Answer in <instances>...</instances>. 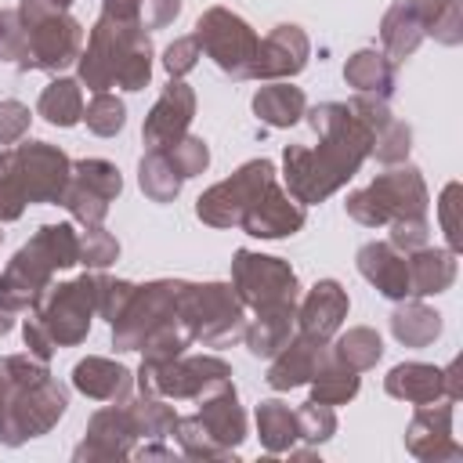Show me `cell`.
<instances>
[{
	"instance_id": "obj_1",
	"label": "cell",
	"mask_w": 463,
	"mask_h": 463,
	"mask_svg": "<svg viewBox=\"0 0 463 463\" xmlns=\"http://www.w3.org/2000/svg\"><path fill=\"white\" fill-rule=\"evenodd\" d=\"M307 123L322 137L318 148L289 145L286 148V184L297 203H322L351 174H358L369 156V130L351 112V105L326 101L307 112Z\"/></svg>"
},
{
	"instance_id": "obj_2",
	"label": "cell",
	"mask_w": 463,
	"mask_h": 463,
	"mask_svg": "<svg viewBox=\"0 0 463 463\" xmlns=\"http://www.w3.org/2000/svg\"><path fill=\"white\" fill-rule=\"evenodd\" d=\"M152 76V43L137 22L98 18L87 51L80 54V80L98 94L109 87L141 90Z\"/></svg>"
},
{
	"instance_id": "obj_3",
	"label": "cell",
	"mask_w": 463,
	"mask_h": 463,
	"mask_svg": "<svg viewBox=\"0 0 463 463\" xmlns=\"http://www.w3.org/2000/svg\"><path fill=\"white\" fill-rule=\"evenodd\" d=\"M80 264V235L72 224H43L0 271V307L22 311L47 289L51 271Z\"/></svg>"
},
{
	"instance_id": "obj_4",
	"label": "cell",
	"mask_w": 463,
	"mask_h": 463,
	"mask_svg": "<svg viewBox=\"0 0 463 463\" xmlns=\"http://www.w3.org/2000/svg\"><path fill=\"white\" fill-rule=\"evenodd\" d=\"M101 286H105V275H83L65 286H47L36 297L33 318L47 329L54 347H69L87 336L90 315L98 311V300H101Z\"/></svg>"
},
{
	"instance_id": "obj_5",
	"label": "cell",
	"mask_w": 463,
	"mask_h": 463,
	"mask_svg": "<svg viewBox=\"0 0 463 463\" xmlns=\"http://www.w3.org/2000/svg\"><path fill=\"white\" fill-rule=\"evenodd\" d=\"M423 210H427V188H423L420 170L412 166L387 170L369 188L347 195V213L365 228L394 224L405 217H423Z\"/></svg>"
},
{
	"instance_id": "obj_6",
	"label": "cell",
	"mask_w": 463,
	"mask_h": 463,
	"mask_svg": "<svg viewBox=\"0 0 463 463\" xmlns=\"http://www.w3.org/2000/svg\"><path fill=\"white\" fill-rule=\"evenodd\" d=\"M177 318L192 340H203L213 347L242 336V300L221 282H206V286L181 282Z\"/></svg>"
},
{
	"instance_id": "obj_7",
	"label": "cell",
	"mask_w": 463,
	"mask_h": 463,
	"mask_svg": "<svg viewBox=\"0 0 463 463\" xmlns=\"http://www.w3.org/2000/svg\"><path fill=\"white\" fill-rule=\"evenodd\" d=\"M72 163L47 141H25L0 156V177L14 184L25 203H58L69 184Z\"/></svg>"
},
{
	"instance_id": "obj_8",
	"label": "cell",
	"mask_w": 463,
	"mask_h": 463,
	"mask_svg": "<svg viewBox=\"0 0 463 463\" xmlns=\"http://www.w3.org/2000/svg\"><path fill=\"white\" fill-rule=\"evenodd\" d=\"M232 369L221 358H170L141 365V391L159 398H203L217 387H228Z\"/></svg>"
},
{
	"instance_id": "obj_9",
	"label": "cell",
	"mask_w": 463,
	"mask_h": 463,
	"mask_svg": "<svg viewBox=\"0 0 463 463\" xmlns=\"http://www.w3.org/2000/svg\"><path fill=\"white\" fill-rule=\"evenodd\" d=\"M177 297H181V282H148V286H134L127 307L116 315L112 322V340L119 351H134L145 344L148 333H156L166 322H181L177 318Z\"/></svg>"
},
{
	"instance_id": "obj_10",
	"label": "cell",
	"mask_w": 463,
	"mask_h": 463,
	"mask_svg": "<svg viewBox=\"0 0 463 463\" xmlns=\"http://www.w3.org/2000/svg\"><path fill=\"white\" fill-rule=\"evenodd\" d=\"M275 181V166L268 159H253L246 166H239L228 181L213 184L210 192L199 195V221L213 224V228H232V224H242L246 210L257 203V195Z\"/></svg>"
},
{
	"instance_id": "obj_11",
	"label": "cell",
	"mask_w": 463,
	"mask_h": 463,
	"mask_svg": "<svg viewBox=\"0 0 463 463\" xmlns=\"http://www.w3.org/2000/svg\"><path fill=\"white\" fill-rule=\"evenodd\" d=\"M195 43L235 80L250 76V65L257 54V36L239 14H232L224 7H210L195 25Z\"/></svg>"
},
{
	"instance_id": "obj_12",
	"label": "cell",
	"mask_w": 463,
	"mask_h": 463,
	"mask_svg": "<svg viewBox=\"0 0 463 463\" xmlns=\"http://www.w3.org/2000/svg\"><path fill=\"white\" fill-rule=\"evenodd\" d=\"M232 279H235L239 300L257 311L293 304V297H297V275L279 257H260V253L239 250L232 260Z\"/></svg>"
},
{
	"instance_id": "obj_13",
	"label": "cell",
	"mask_w": 463,
	"mask_h": 463,
	"mask_svg": "<svg viewBox=\"0 0 463 463\" xmlns=\"http://www.w3.org/2000/svg\"><path fill=\"white\" fill-rule=\"evenodd\" d=\"M123 181H119V170L105 159H80L72 170H69V184L61 192V206L83 221V224H101L105 213H109V203L119 195Z\"/></svg>"
},
{
	"instance_id": "obj_14",
	"label": "cell",
	"mask_w": 463,
	"mask_h": 463,
	"mask_svg": "<svg viewBox=\"0 0 463 463\" xmlns=\"http://www.w3.org/2000/svg\"><path fill=\"white\" fill-rule=\"evenodd\" d=\"M25 36H29L25 69H51V72H58L69 61H76L80 47H83V29L69 14L33 18V22H25Z\"/></svg>"
},
{
	"instance_id": "obj_15",
	"label": "cell",
	"mask_w": 463,
	"mask_h": 463,
	"mask_svg": "<svg viewBox=\"0 0 463 463\" xmlns=\"http://www.w3.org/2000/svg\"><path fill=\"white\" fill-rule=\"evenodd\" d=\"M61 412H65V391H61V387L51 380V373H47L43 380H36V383L18 398V405L11 409V416H7V423H4V430H0V438H4L7 445H18V441H25V438H36V434L51 430Z\"/></svg>"
},
{
	"instance_id": "obj_16",
	"label": "cell",
	"mask_w": 463,
	"mask_h": 463,
	"mask_svg": "<svg viewBox=\"0 0 463 463\" xmlns=\"http://www.w3.org/2000/svg\"><path fill=\"white\" fill-rule=\"evenodd\" d=\"M347 105H351V112L365 123V130H369V152H373L380 163H398V159L409 156L412 134H409V127H405L398 116L387 112V105H383L380 98H365V94H362V98H351Z\"/></svg>"
},
{
	"instance_id": "obj_17",
	"label": "cell",
	"mask_w": 463,
	"mask_h": 463,
	"mask_svg": "<svg viewBox=\"0 0 463 463\" xmlns=\"http://www.w3.org/2000/svg\"><path fill=\"white\" fill-rule=\"evenodd\" d=\"M192 112H195V94L188 90V83L174 80L163 98L152 105L148 119H145V145L148 148H170L184 137L188 123H192Z\"/></svg>"
},
{
	"instance_id": "obj_18",
	"label": "cell",
	"mask_w": 463,
	"mask_h": 463,
	"mask_svg": "<svg viewBox=\"0 0 463 463\" xmlns=\"http://www.w3.org/2000/svg\"><path fill=\"white\" fill-rule=\"evenodd\" d=\"M307 61V36L297 25H275L264 40H257V54L250 65V76L279 80L300 72Z\"/></svg>"
},
{
	"instance_id": "obj_19",
	"label": "cell",
	"mask_w": 463,
	"mask_h": 463,
	"mask_svg": "<svg viewBox=\"0 0 463 463\" xmlns=\"http://www.w3.org/2000/svg\"><path fill=\"white\" fill-rule=\"evenodd\" d=\"M300 224H304L300 203L271 181V184L257 195V203L246 210V217H242L239 228H246L250 235H260V239H282V235H293Z\"/></svg>"
},
{
	"instance_id": "obj_20",
	"label": "cell",
	"mask_w": 463,
	"mask_h": 463,
	"mask_svg": "<svg viewBox=\"0 0 463 463\" xmlns=\"http://www.w3.org/2000/svg\"><path fill=\"white\" fill-rule=\"evenodd\" d=\"M326 358H329L326 354V340H315V336H304L300 333L297 340H289L275 354V362L268 369V383L275 391H289V387H297L304 380H315V373L322 369Z\"/></svg>"
},
{
	"instance_id": "obj_21",
	"label": "cell",
	"mask_w": 463,
	"mask_h": 463,
	"mask_svg": "<svg viewBox=\"0 0 463 463\" xmlns=\"http://www.w3.org/2000/svg\"><path fill=\"white\" fill-rule=\"evenodd\" d=\"M358 271L391 300L409 297V260L391 242H365L358 250Z\"/></svg>"
},
{
	"instance_id": "obj_22",
	"label": "cell",
	"mask_w": 463,
	"mask_h": 463,
	"mask_svg": "<svg viewBox=\"0 0 463 463\" xmlns=\"http://www.w3.org/2000/svg\"><path fill=\"white\" fill-rule=\"evenodd\" d=\"M347 315V293L340 289V282L333 279H322L300 304L297 318H300V333L304 336H315V340H329L340 322Z\"/></svg>"
},
{
	"instance_id": "obj_23",
	"label": "cell",
	"mask_w": 463,
	"mask_h": 463,
	"mask_svg": "<svg viewBox=\"0 0 463 463\" xmlns=\"http://www.w3.org/2000/svg\"><path fill=\"white\" fill-rule=\"evenodd\" d=\"M195 420L203 423V430L210 434V441L217 449H224V452H232L246 438V416L239 409V398H235V387L232 383L228 387H217L213 394H206V402H203V409H199Z\"/></svg>"
},
{
	"instance_id": "obj_24",
	"label": "cell",
	"mask_w": 463,
	"mask_h": 463,
	"mask_svg": "<svg viewBox=\"0 0 463 463\" xmlns=\"http://www.w3.org/2000/svg\"><path fill=\"white\" fill-rule=\"evenodd\" d=\"M130 438H134V420L130 409H101L90 427H87V441L76 449V459H98V456H127L130 452Z\"/></svg>"
},
{
	"instance_id": "obj_25",
	"label": "cell",
	"mask_w": 463,
	"mask_h": 463,
	"mask_svg": "<svg viewBox=\"0 0 463 463\" xmlns=\"http://www.w3.org/2000/svg\"><path fill=\"white\" fill-rule=\"evenodd\" d=\"M387 394L402 398V402H412V405H430L441 394H449V380H445V369H434V365H423V362H405V365L391 369Z\"/></svg>"
},
{
	"instance_id": "obj_26",
	"label": "cell",
	"mask_w": 463,
	"mask_h": 463,
	"mask_svg": "<svg viewBox=\"0 0 463 463\" xmlns=\"http://www.w3.org/2000/svg\"><path fill=\"white\" fill-rule=\"evenodd\" d=\"M427 434L434 445L427 452V459H459L463 449L452 441V398L449 402H430V405H420V412L412 416L409 423V438H420Z\"/></svg>"
},
{
	"instance_id": "obj_27",
	"label": "cell",
	"mask_w": 463,
	"mask_h": 463,
	"mask_svg": "<svg viewBox=\"0 0 463 463\" xmlns=\"http://www.w3.org/2000/svg\"><path fill=\"white\" fill-rule=\"evenodd\" d=\"M456 279V257L452 250H412L409 257V293L427 297V293H441L449 289Z\"/></svg>"
},
{
	"instance_id": "obj_28",
	"label": "cell",
	"mask_w": 463,
	"mask_h": 463,
	"mask_svg": "<svg viewBox=\"0 0 463 463\" xmlns=\"http://www.w3.org/2000/svg\"><path fill=\"white\" fill-rule=\"evenodd\" d=\"M72 383L87 394V398H101V402H119L130 391V373L109 358H87L72 369Z\"/></svg>"
},
{
	"instance_id": "obj_29",
	"label": "cell",
	"mask_w": 463,
	"mask_h": 463,
	"mask_svg": "<svg viewBox=\"0 0 463 463\" xmlns=\"http://www.w3.org/2000/svg\"><path fill=\"white\" fill-rule=\"evenodd\" d=\"M289 333H293V304L260 307L257 322L246 329V344L257 358H271L289 344Z\"/></svg>"
},
{
	"instance_id": "obj_30",
	"label": "cell",
	"mask_w": 463,
	"mask_h": 463,
	"mask_svg": "<svg viewBox=\"0 0 463 463\" xmlns=\"http://www.w3.org/2000/svg\"><path fill=\"white\" fill-rule=\"evenodd\" d=\"M137 177H141L145 195L156 199V203H170L181 192V184L188 181L170 148H148L145 159H141V174Z\"/></svg>"
},
{
	"instance_id": "obj_31",
	"label": "cell",
	"mask_w": 463,
	"mask_h": 463,
	"mask_svg": "<svg viewBox=\"0 0 463 463\" xmlns=\"http://www.w3.org/2000/svg\"><path fill=\"white\" fill-rule=\"evenodd\" d=\"M344 76L358 94H376L380 101L391 98V90H394V61L376 51H358L344 65Z\"/></svg>"
},
{
	"instance_id": "obj_32",
	"label": "cell",
	"mask_w": 463,
	"mask_h": 463,
	"mask_svg": "<svg viewBox=\"0 0 463 463\" xmlns=\"http://www.w3.org/2000/svg\"><path fill=\"white\" fill-rule=\"evenodd\" d=\"M43 376H47V369L36 365L29 354H7V358H0V430H4V423L11 416V409L18 405V398L36 380H43Z\"/></svg>"
},
{
	"instance_id": "obj_33",
	"label": "cell",
	"mask_w": 463,
	"mask_h": 463,
	"mask_svg": "<svg viewBox=\"0 0 463 463\" xmlns=\"http://www.w3.org/2000/svg\"><path fill=\"white\" fill-rule=\"evenodd\" d=\"M380 40H383L391 61H402V58H409V54L420 47V40H423V25H420L416 11H412L405 0H398V4L383 14Z\"/></svg>"
},
{
	"instance_id": "obj_34",
	"label": "cell",
	"mask_w": 463,
	"mask_h": 463,
	"mask_svg": "<svg viewBox=\"0 0 463 463\" xmlns=\"http://www.w3.org/2000/svg\"><path fill=\"white\" fill-rule=\"evenodd\" d=\"M253 112L268 127H289L304 116V94H300V87H289V83H268L257 90Z\"/></svg>"
},
{
	"instance_id": "obj_35",
	"label": "cell",
	"mask_w": 463,
	"mask_h": 463,
	"mask_svg": "<svg viewBox=\"0 0 463 463\" xmlns=\"http://www.w3.org/2000/svg\"><path fill=\"white\" fill-rule=\"evenodd\" d=\"M405 4L416 11L423 33H430L441 43H459V36H463L459 0H405Z\"/></svg>"
},
{
	"instance_id": "obj_36",
	"label": "cell",
	"mask_w": 463,
	"mask_h": 463,
	"mask_svg": "<svg viewBox=\"0 0 463 463\" xmlns=\"http://www.w3.org/2000/svg\"><path fill=\"white\" fill-rule=\"evenodd\" d=\"M391 329L405 347H427L441 333V315L423 304H405L391 315Z\"/></svg>"
},
{
	"instance_id": "obj_37",
	"label": "cell",
	"mask_w": 463,
	"mask_h": 463,
	"mask_svg": "<svg viewBox=\"0 0 463 463\" xmlns=\"http://www.w3.org/2000/svg\"><path fill=\"white\" fill-rule=\"evenodd\" d=\"M40 116L54 127H72L80 116H83V94H80V83L72 80H54L47 83V90L40 94Z\"/></svg>"
},
{
	"instance_id": "obj_38",
	"label": "cell",
	"mask_w": 463,
	"mask_h": 463,
	"mask_svg": "<svg viewBox=\"0 0 463 463\" xmlns=\"http://www.w3.org/2000/svg\"><path fill=\"white\" fill-rule=\"evenodd\" d=\"M257 427H260V441L268 452H286L297 438V412H289L282 402H260Z\"/></svg>"
},
{
	"instance_id": "obj_39",
	"label": "cell",
	"mask_w": 463,
	"mask_h": 463,
	"mask_svg": "<svg viewBox=\"0 0 463 463\" xmlns=\"http://www.w3.org/2000/svg\"><path fill=\"white\" fill-rule=\"evenodd\" d=\"M358 394V373L336 358H326L322 369L315 373V402L322 405H340Z\"/></svg>"
},
{
	"instance_id": "obj_40",
	"label": "cell",
	"mask_w": 463,
	"mask_h": 463,
	"mask_svg": "<svg viewBox=\"0 0 463 463\" xmlns=\"http://www.w3.org/2000/svg\"><path fill=\"white\" fill-rule=\"evenodd\" d=\"M380 354H383V344H380V336H376L373 329H365V326L347 329V333L336 340V347H333V358L344 362V365H351L354 373L376 365Z\"/></svg>"
},
{
	"instance_id": "obj_41",
	"label": "cell",
	"mask_w": 463,
	"mask_h": 463,
	"mask_svg": "<svg viewBox=\"0 0 463 463\" xmlns=\"http://www.w3.org/2000/svg\"><path fill=\"white\" fill-rule=\"evenodd\" d=\"M130 420H134V434H148V438H166V434H174V423H177L174 409L166 402H159L156 394L134 402Z\"/></svg>"
},
{
	"instance_id": "obj_42",
	"label": "cell",
	"mask_w": 463,
	"mask_h": 463,
	"mask_svg": "<svg viewBox=\"0 0 463 463\" xmlns=\"http://www.w3.org/2000/svg\"><path fill=\"white\" fill-rule=\"evenodd\" d=\"M83 119H87V127H90L98 137H112V134H119V130H123L127 109H123V101H119L116 94L98 90V94L90 98V105L83 109Z\"/></svg>"
},
{
	"instance_id": "obj_43",
	"label": "cell",
	"mask_w": 463,
	"mask_h": 463,
	"mask_svg": "<svg viewBox=\"0 0 463 463\" xmlns=\"http://www.w3.org/2000/svg\"><path fill=\"white\" fill-rule=\"evenodd\" d=\"M25 58H29V36L22 14L0 11V61H14L18 69H25Z\"/></svg>"
},
{
	"instance_id": "obj_44",
	"label": "cell",
	"mask_w": 463,
	"mask_h": 463,
	"mask_svg": "<svg viewBox=\"0 0 463 463\" xmlns=\"http://www.w3.org/2000/svg\"><path fill=\"white\" fill-rule=\"evenodd\" d=\"M116 257H119V242L101 224H87V232L80 235V260L87 268H105Z\"/></svg>"
},
{
	"instance_id": "obj_45",
	"label": "cell",
	"mask_w": 463,
	"mask_h": 463,
	"mask_svg": "<svg viewBox=\"0 0 463 463\" xmlns=\"http://www.w3.org/2000/svg\"><path fill=\"white\" fill-rule=\"evenodd\" d=\"M333 430H336V420H333L329 405H322V402H307V405L297 412V438L326 441Z\"/></svg>"
},
{
	"instance_id": "obj_46",
	"label": "cell",
	"mask_w": 463,
	"mask_h": 463,
	"mask_svg": "<svg viewBox=\"0 0 463 463\" xmlns=\"http://www.w3.org/2000/svg\"><path fill=\"white\" fill-rule=\"evenodd\" d=\"M170 152H174V159H177V166L184 170V177H195V174H203L206 170V163H210V152H206V145L199 141V137H181L177 145H170Z\"/></svg>"
},
{
	"instance_id": "obj_47",
	"label": "cell",
	"mask_w": 463,
	"mask_h": 463,
	"mask_svg": "<svg viewBox=\"0 0 463 463\" xmlns=\"http://www.w3.org/2000/svg\"><path fill=\"white\" fill-rule=\"evenodd\" d=\"M427 217H405V221H394L391 224V246L394 250H405V253H412V250H420V246H427Z\"/></svg>"
},
{
	"instance_id": "obj_48",
	"label": "cell",
	"mask_w": 463,
	"mask_h": 463,
	"mask_svg": "<svg viewBox=\"0 0 463 463\" xmlns=\"http://www.w3.org/2000/svg\"><path fill=\"white\" fill-rule=\"evenodd\" d=\"M181 0H137V25L141 29H163L177 18Z\"/></svg>"
},
{
	"instance_id": "obj_49",
	"label": "cell",
	"mask_w": 463,
	"mask_h": 463,
	"mask_svg": "<svg viewBox=\"0 0 463 463\" xmlns=\"http://www.w3.org/2000/svg\"><path fill=\"white\" fill-rule=\"evenodd\" d=\"M25 127H29V109L22 101H0V145L18 141Z\"/></svg>"
},
{
	"instance_id": "obj_50",
	"label": "cell",
	"mask_w": 463,
	"mask_h": 463,
	"mask_svg": "<svg viewBox=\"0 0 463 463\" xmlns=\"http://www.w3.org/2000/svg\"><path fill=\"white\" fill-rule=\"evenodd\" d=\"M195 58H199V43H195V36H184V40H174V43L166 47L163 65L170 69V76H184V72L195 65Z\"/></svg>"
},
{
	"instance_id": "obj_51",
	"label": "cell",
	"mask_w": 463,
	"mask_h": 463,
	"mask_svg": "<svg viewBox=\"0 0 463 463\" xmlns=\"http://www.w3.org/2000/svg\"><path fill=\"white\" fill-rule=\"evenodd\" d=\"M72 0H22L18 14L22 22H33V18H43V14H65Z\"/></svg>"
},
{
	"instance_id": "obj_52",
	"label": "cell",
	"mask_w": 463,
	"mask_h": 463,
	"mask_svg": "<svg viewBox=\"0 0 463 463\" xmlns=\"http://www.w3.org/2000/svg\"><path fill=\"white\" fill-rule=\"evenodd\" d=\"M456 184H449L445 188V195H441V213H445V235H449V242H452V250H456V242H459V232H456Z\"/></svg>"
},
{
	"instance_id": "obj_53",
	"label": "cell",
	"mask_w": 463,
	"mask_h": 463,
	"mask_svg": "<svg viewBox=\"0 0 463 463\" xmlns=\"http://www.w3.org/2000/svg\"><path fill=\"white\" fill-rule=\"evenodd\" d=\"M11 326H14V311L0 307V336H4V333H11Z\"/></svg>"
}]
</instances>
